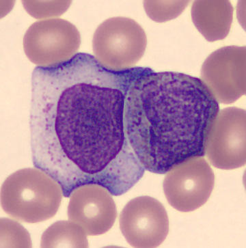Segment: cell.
<instances>
[{
  "label": "cell",
  "mask_w": 246,
  "mask_h": 248,
  "mask_svg": "<svg viewBox=\"0 0 246 248\" xmlns=\"http://www.w3.org/2000/svg\"><path fill=\"white\" fill-rule=\"evenodd\" d=\"M144 69L113 71L92 55L78 53L33 71L31 159L64 197L87 184L121 196L144 175L126 134L124 103L131 82Z\"/></svg>",
  "instance_id": "6da1fadb"
},
{
  "label": "cell",
  "mask_w": 246,
  "mask_h": 248,
  "mask_svg": "<svg viewBox=\"0 0 246 248\" xmlns=\"http://www.w3.org/2000/svg\"><path fill=\"white\" fill-rule=\"evenodd\" d=\"M219 111L218 101L199 78L145 68L126 95V134L143 168L166 174L204 156Z\"/></svg>",
  "instance_id": "7a4b0ae2"
},
{
  "label": "cell",
  "mask_w": 246,
  "mask_h": 248,
  "mask_svg": "<svg viewBox=\"0 0 246 248\" xmlns=\"http://www.w3.org/2000/svg\"><path fill=\"white\" fill-rule=\"evenodd\" d=\"M62 189L51 176L38 168H25L5 180L1 189L2 209L12 217L34 224L57 214Z\"/></svg>",
  "instance_id": "3957f363"
},
{
  "label": "cell",
  "mask_w": 246,
  "mask_h": 248,
  "mask_svg": "<svg viewBox=\"0 0 246 248\" xmlns=\"http://www.w3.org/2000/svg\"><path fill=\"white\" fill-rule=\"evenodd\" d=\"M147 38L144 29L130 18H109L99 25L93 36L96 61L108 69L134 68L145 53Z\"/></svg>",
  "instance_id": "277c9868"
},
{
  "label": "cell",
  "mask_w": 246,
  "mask_h": 248,
  "mask_svg": "<svg viewBox=\"0 0 246 248\" xmlns=\"http://www.w3.org/2000/svg\"><path fill=\"white\" fill-rule=\"evenodd\" d=\"M80 43V34L73 23L51 19L36 21L28 28L23 49L31 62L40 67H51L74 57Z\"/></svg>",
  "instance_id": "5b68a950"
},
{
  "label": "cell",
  "mask_w": 246,
  "mask_h": 248,
  "mask_svg": "<svg viewBox=\"0 0 246 248\" xmlns=\"http://www.w3.org/2000/svg\"><path fill=\"white\" fill-rule=\"evenodd\" d=\"M163 187L168 202L180 212H192L210 198L215 175L202 156L192 158L167 172Z\"/></svg>",
  "instance_id": "8992f818"
},
{
  "label": "cell",
  "mask_w": 246,
  "mask_h": 248,
  "mask_svg": "<svg viewBox=\"0 0 246 248\" xmlns=\"http://www.w3.org/2000/svg\"><path fill=\"white\" fill-rule=\"evenodd\" d=\"M120 229L134 248H157L169 232V219L164 205L150 196H139L126 204L120 215Z\"/></svg>",
  "instance_id": "52a82bcc"
},
{
  "label": "cell",
  "mask_w": 246,
  "mask_h": 248,
  "mask_svg": "<svg viewBox=\"0 0 246 248\" xmlns=\"http://www.w3.org/2000/svg\"><path fill=\"white\" fill-rule=\"evenodd\" d=\"M246 111L229 108L219 111L211 130L205 154L214 167L233 170L246 164Z\"/></svg>",
  "instance_id": "ba28073f"
},
{
  "label": "cell",
  "mask_w": 246,
  "mask_h": 248,
  "mask_svg": "<svg viewBox=\"0 0 246 248\" xmlns=\"http://www.w3.org/2000/svg\"><path fill=\"white\" fill-rule=\"evenodd\" d=\"M201 78L218 103L230 104L246 93V47L221 48L207 58Z\"/></svg>",
  "instance_id": "9c48e42d"
},
{
  "label": "cell",
  "mask_w": 246,
  "mask_h": 248,
  "mask_svg": "<svg viewBox=\"0 0 246 248\" xmlns=\"http://www.w3.org/2000/svg\"><path fill=\"white\" fill-rule=\"evenodd\" d=\"M106 188L87 184L70 195L68 217L84 229L86 235L97 236L109 231L117 217L116 204Z\"/></svg>",
  "instance_id": "30bf717a"
},
{
  "label": "cell",
  "mask_w": 246,
  "mask_h": 248,
  "mask_svg": "<svg viewBox=\"0 0 246 248\" xmlns=\"http://www.w3.org/2000/svg\"><path fill=\"white\" fill-rule=\"evenodd\" d=\"M232 10L229 1H195L193 21L208 41L223 39L230 31Z\"/></svg>",
  "instance_id": "8fae6325"
},
{
  "label": "cell",
  "mask_w": 246,
  "mask_h": 248,
  "mask_svg": "<svg viewBox=\"0 0 246 248\" xmlns=\"http://www.w3.org/2000/svg\"><path fill=\"white\" fill-rule=\"evenodd\" d=\"M86 232L71 221H59L49 226L41 237V248H88Z\"/></svg>",
  "instance_id": "7c38bea8"
},
{
  "label": "cell",
  "mask_w": 246,
  "mask_h": 248,
  "mask_svg": "<svg viewBox=\"0 0 246 248\" xmlns=\"http://www.w3.org/2000/svg\"><path fill=\"white\" fill-rule=\"evenodd\" d=\"M29 233L11 219H1V248H31Z\"/></svg>",
  "instance_id": "4fadbf2b"
}]
</instances>
